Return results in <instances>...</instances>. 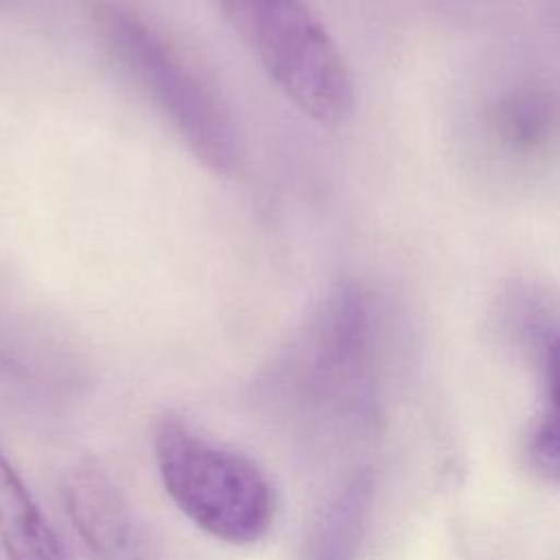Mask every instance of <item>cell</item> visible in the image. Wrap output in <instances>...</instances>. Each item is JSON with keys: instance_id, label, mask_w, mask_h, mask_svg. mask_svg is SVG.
Wrapping results in <instances>:
<instances>
[{"instance_id": "obj_3", "label": "cell", "mask_w": 560, "mask_h": 560, "mask_svg": "<svg viewBox=\"0 0 560 560\" xmlns=\"http://www.w3.org/2000/svg\"><path fill=\"white\" fill-rule=\"evenodd\" d=\"M153 451L166 494L195 527L238 547L271 532L278 494L249 457L214 444L173 413L158 422Z\"/></svg>"}, {"instance_id": "obj_7", "label": "cell", "mask_w": 560, "mask_h": 560, "mask_svg": "<svg viewBox=\"0 0 560 560\" xmlns=\"http://www.w3.org/2000/svg\"><path fill=\"white\" fill-rule=\"evenodd\" d=\"M0 547L7 560H68V553L31 497L26 483L0 451Z\"/></svg>"}, {"instance_id": "obj_4", "label": "cell", "mask_w": 560, "mask_h": 560, "mask_svg": "<svg viewBox=\"0 0 560 560\" xmlns=\"http://www.w3.org/2000/svg\"><path fill=\"white\" fill-rule=\"evenodd\" d=\"M280 92L311 120L339 127L357 107L346 57L304 0H217Z\"/></svg>"}, {"instance_id": "obj_2", "label": "cell", "mask_w": 560, "mask_h": 560, "mask_svg": "<svg viewBox=\"0 0 560 560\" xmlns=\"http://www.w3.org/2000/svg\"><path fill=\"white\" fill-rule=\"evenodd\" d=\"M90 20L105 50L212 173L232 175L243 142L217 88L144 15L118 0H92Z\"/></svg>"}, {"instance_id": "obj_9", "label": "cell", "mask_w": 560, "mask_h": 560, "mask_svg": "<svg viewBox=\"0 0 560 560\" xmlns=\"http://www.w3.org/2000/svg\"><path fill=\"white\" fill-rule=\"evenodd\" d=\"M558 114L560 109L551 96L542 92H521L501 105L497 114L499 133L523 151L534 149L556 133Z\"/></svg>"}, {"instance_id": "obj_1", "label": "cell", "mask_w": 560, "mask_h": 560, "mask_svg": "<svg viewBox=\"0 0 560 560\" xmlns=\"http://www.w3.org/2000/svg\"><path fill=\"white\" fill-rule=\"evenodd\" d=\"M278 378L293 411L324 438H363L376 427L374 311L354 280H337L319 295L282 354Z\"/></svg>"}, {"instance_id": "obj_8", "label": "cell", "mask_w": 560, "mask_h": 560, "mask_svg": "<svg viewBox=\"0 0 560 560\" xmlns=\"http://www.w3.org/2000/svg\"><path fill=\"white\" fill-rule=\"evenodd\" d=\"M545 368L547 409L532 433L527 457L545 479L560 483V330H556L547 341Z\"/></svg>"}, {"instance_id": "obj_6", "label": "cell", "mask_w": 560, "mask_h": 560, "mask_svg": "<svg viewBox=\"0 0 560 560\" xmlns=\"http://www.w3.org/2000/svg\"><path fill=\"white\" fill-rule=\"evenodd\" d=\"M374 497V477L368 468L350 472L317 512L308 540L306 560H357Z\"/></svg>"}, {"instance_id": "obj_5", "label": "cell", "mask_w": 560, "mask_h": 560, "mask_svg": "<svg viewBox=\"0 0 560 560\" xmlns=\"http://www.w3.org/2000/svg\"><path fill=\"white\" fill-rule=\"evenodd\" d=\"M63 503L74 532L96 560H149L140 523L94 462L83 459L68 470Z\"/></svg>"}]
</instances>
